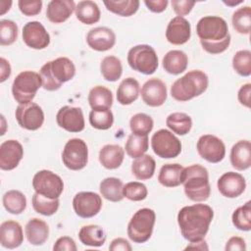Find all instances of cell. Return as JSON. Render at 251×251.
<instances>
[{"instance_id": "6da1fadb", "label": "cell", "mask_w": 251, "mask_h": 251, "mask_svg": "<svg viewBox=\"0 0 251 251\" xmlns=\"http://www.w3.org/2000/svg\"><path fill=\"white\" fill-rule=\"evenodd\" d=\"M214 218L213 209L206 204L182 207L177 214V224L181 235L189 242L204 239Z\"/></svg>"}, {"instance_id": "7a4b0ae2", "label": "cell", "mask_w": 251, "mask_h": 251, "mask_svg": "<svg viewBox=\"0 0 251 251\" xmlns=\"http://www.w3.org/2000/svg\"><path fill=\"white\" fill-rule=\"evenodd\" d=\"M196 33L203 49L210 54L223 53L230 44L227 24L218 16L201 18L196 25Z\"/></svg>"}, {"instance_id": "3957f363", "label": "cell", "mask_w": 251, "mask_h": 251, "mask_svg": "<svg viewBox=\"0 0 251 251\" xmlns=\"http://www.w3.org/2000/svg\"><path fill=\"white\" fill-rule=\"evenodd\" d=\"M184 193L194 202L206 201L211 194L209 174L205 167L194 164L183 169L181 176Z\"/></svg>"}, {"instance_id": "277c9868", "label": "cell", "mask_w": 251, "mask_h": 251, "mask_svg": "<svg viewBox=\"0 0 251 251\" xmlns=\"http://www.w3.org/2000/svg\"><path fill=\"white\" fill-rule=\"evenodd\" d=\"M39 75L42 80V87L48 91L58 90L63 83L71 80L75 75V67L69 58L59 57L45 63Z\"/></svg>"}, {"instance_id": "5b68a950", "label": "cell", "mask_w": 251, "mask_h": 251, "mask_svg": "<svg viewBox=\"0 0 251 251\" xmlns=\"http://www.w3.org/2000/svg\"><path fill=\"white\" fill-rule=\"evenodd\" d=\"M207 75L200 70H193L177 78L171 87L172 97L179 102H185L201 95L208 87Z\"/></svg>"}, {"instance_id": "8992f818", "label": "cell", "mask_w": 251, "mask_h": 251, "mask_svg": "<svg viewBox=\"0 0 251 251\" xmlns=\"http://www.w3.org/2000/svg\"><path fill=\"white\" fill-rule=\"evenodd\" d=\"M156 214L152 209L142 208L136 211L127 225V235L134 243H144L152 235Z\"/></svg>"}, {"instance_id": "52a82bcc", "label": "cell", "mask_w": 251, "mask_h": 251, "mask_svg": "<svg viewBox=\"0 0 251 251\" xmlns=\"http://www.w3.org/2000/svg\"><path fill=\"white\" fill-rule=\"evenodd\" d=\"M42 86L39 74L32 71H24L14 79L12 84V94L19 104L31 102L36 92Z\"/></svg>"}, {"instance_id": "ba28073f", "label": "cell", "mask_w": 251, "mask_h": 251, "mask_svg": "<svg viewBox=\"0 0 251 251\" xmlns=\"http://www.w3.org/2000/svg\"><path fill=\"white\" fill-rule=\"evenodd\" d=\"M127 63L133 71L143 75L154 74L159 66L155 49L147 44L131 47L127 53Z\"/></svg>"}, {"instance_id": "9c48e42d", "label": "cell", "mask_w": 251, "mask_h": 251, "mask_svg": "<svg viewBox=\"0 0 251 251\" xmlns=\"http://www.w3.org/2000/svg\"><path fill=\"white\" fill-rule=\"evenodd\" d=\"M151 147L154 153L163 159L177 157L181 152L180 140L170 130H157L151 138Z\"/></svg>"}, {"instance_id": "30bf717a", "label": "cell", "mask_w": 251, "mask_h": 251, "mask_svg": "<svg viewBox=\"0 0 251 251\" xmlns=\"http://www.w3.org/2000/svg\"><path fill=\"white\" fill-rule=\"evenodd\" d=\"M32 187L38 194L51 199H57L64 190V181L55 173L48 170H41L34 175Z\"/></svg>"}, {"instance_id": "8fae6325", "label": "cell", "mask_w": 251, "mask_h": 251, "mask_svg": "<svg viewBox=\"0 0 251 251\" xmlns=\"http://www.w3.org/2000/svg\"><path fill=\"white\" fill-rule=\"evenodd\" d=\"M62 161L69 170H82L88 162L86 143L80 138H72L67 141L62 152Z\"/></svg>"}, {"instance_id": "7c38bea8", "label": "cell", "mask_w": 251, "mask_h": 251, "mask_svg": "<svg viewBox=\"0 0 251 251\" xmlns=\"http://www.w3.org/2000/svg\"><path fill=\"white\" fill-rule=\"evenodd\" d=\"M15 116L19 126L27 130H36L44 123L43 110L34 102L19 104Z\"/></svg>"}, {"instance_id": "4fadbf2b", "label": "cell", "mask_w": 251, "mask_h": 251, "mask_svg": "<svg viewBox=\"0 0 251 251\" xmlns=\"http://www.w3.org/2000/svg\"><path fill=\"white\" fill-rule=\"evenodd\" d=\"M197 152L209 163H220L226 156V146L222 139L213 134H204L197 141Z\"/></svg>"}, {"instance_id": "5bb4252c", "label": "cell", "mask_w": 251, "mask_h": 251, "mask_svg": "<svg viewBox=\"0 0 251 251\" xmlns=\"http://www.w3.org/2000/svg\"><path fill=\"white\" fill-rule=\"evenodd\" d=\"M73 208L75 214L83 219L96 216L102 208V199L99 194L91 191H81L75 195Z\"/></svg>"}, {"instance_id": "9a60e30c", "label": "cell", "mask_w": 251, "mask_h": 251, "mask_svg": "<svg viewBox=\"0 0 251 251\" xmlns=\"http://www.w3.org/2000/svg\"><path fill=\"white\" fill-rule=\"evenodd\" d=\"M23 40L26 46L32 49L41 50L50 44V35L41 23L32 21L24 25Z\"/></svg>"}, {"instance_id": "2e32d148", "label": "cell", "mask_w": 251, "mask_h": 251, "mask_svg": "<svg viewBox=\"0 0 251 251\" xmlns=\"http://www.w3.org/2000/svg\"><path fill=\"white\" fill-rule=\"evenodd\" d=\"M56 122L69 132H80L85 126L83 113L79 107L63 106L56 115Z\"/></svg>"}, {"instance_id": "e0dca14e", "label": "cell", "mask_w": 251, "mask_h": 251, "mask_svg": "<svg viewBox=\"0 0 251 251\" xmlns=\"http://www.w3.org/2000/svg\"><path fill=\"white\" fill-rule=\"evenodd\" d=\"M220 193L226 198H236L246 188L244 176L235 172H227L220 176L217 182Z\"/></svg>"}, {"instance_id": "ac0fdd59", "label": "cell", "mask_w": 251, "mask_h": 251, "mask_svg": "<svg viewBox=\"0 0 251 251\" xmlns=\"http://www.w3.org/2000/svg\"><path fill=\"white\" fill-rule=\"evenodd\" d=\"M24 157L23 145L15 139H9L0 145V169L12 171L18 167Z\"/></svg>"}, {"instance_id": "d6986e66", "label": "cell", "mask_w": 251, "mask_h": 251, "mask_svg": "<svg viewBox=\"0 0 251 251\" xmlns=\"http://www.w3.org/2000/svg\"><path fill=\"white\" fill-rule=\"evenodd\" d=\"M141 98L150 107L162 106L167 99L165 82L157 77L148 79L141 87Z\"/></svg>"}, {"instance_id": "ffe728a7", "label": "cell", "mask_w": 251, "mask_h": 251, "mask_svg": "<svg viewBox=\"0 0 251 251\" xmlns=\"http://www.w3.org/2000/svg\"><path fill=\"white\" fill-rule=\"evenodd\" d=\"M86 42L91 49L104 52L114 47L116 43V34L109 27L97 26L88 31Z\"/></svg>"}, {"instance_id": "44dd1931", "label": "cell", "mask_w": 251, "mask_h": 251, "mask_svg": "<svg viewBox=\"0 0 251 251\" xmlns=\"http://www.w3.org/2000/svg\"><path fill=\"white\" fill-rule=\"evenodd\" d=\"M191 35L189 22L183 17H175L170 21L166 29L167 40L174 45L186 43Z\"/></svg>"}, {"instance_id": "7402d4cb", "label": "cell", "mask_w": 251, "mask_h": 251, "mask_svg": "<svg viewBox=\"0 0 251 251\" xmlns=\"http://www.w3.org/2000/svg\"><path fill=\"white\" fill-rule=\"evenodd\" d=\"M24 241L22 226L16 221H6L0 226V243L8 249L19 247Z\"/></svg>"}, {"instance_id": "603a6c76", "label": "cell", "mask_w": 251, "mask_h": 251, "mask_svg": "<svg viewBox=\"0 0 251 251\" xmlns=\"http://www.w3.org/2000/svg\"><path fill=\"white\" fill-rule=\"evenodd\" d=\"M75 10V3L73 0H52L48 3L46 17L53 24L66 22Z\"/></svg>"}, {"instance_id": "cb8c5ba5", "label": "cell", "mask_w": 251, "mask_h": 251, "mask_svg": "<svg viewBox=\"0 0 251 251\" xmlns=\"http://www.w3.org/2000/svg\"><path fill=\"white\" fill-rule=\"evenodd\" d=\"M231 166L237 171H245L251 167V143L249 140L237 141L230 150Z\"/></svg>"}, {"instance_id": "d4e9b609", "label": "cell", "mask_w": 251, "mask_h": 251, "mask_svg": "<svg viewBox=\"0 0 251 251\" xmlns=\"http://www.w3.org/2000/svg\"><path fill=\"white\" fill-rule=\"evenodd\" d=\"M25 233L27 241L32 245H42L49 236V227L48 225L38 219H30L25 227Z\"/></svg>"}, {"instance_id": "484cf974", "label": "cell", "mask_w": 251, "mask_h": 251, "mask_svg": "<svg viewBox=\"0 0 251 251\" xmlns=\"http://www.w3.org/2000/svg\"><path fill=\"white\" fill-rule=\"evenodd\" d=\"M125 158V150L117 144L104 145L99 151V162L100 164L108 169H118Z\"/></svg>"}, {"instance_id": "4316f807", "label": "cell", "mask_w": 251, "mask_h": 251, "mask_svg": "<svg viewBox=\"0 0 251 251\" xmlns=\"http://www.w3.org/2000/svg\"><path fill=\"white\" fill-rule=\"evenodd\" d=\"M162 64L167 73L171 75H179L186 70L188 58L181 50H171L164 56Z\"/></svg>"}, {"instance_id": "83f0119b", "label": "cell", "mask_w": 251, "mask_h": 251, "mask_svg": "<svg viewBox=\"0 0 251 251\" xmlns=\"http://www.w3.org/2000/svg\"><path fill=\"white\" fill-rule=\"evenodd\" d=\"M139 92L138 81L133 77H126L117 89V100L121 105H130L138 98Z\"/></svg>"}, {"instance_id": "f1b7e54d", "label": "cell", "mask_w": 251, "mask_h": 251, "mask_svg": "<svg viewBox=\"0 0 251 251\" xmlns=\"http://www.w3.org/2000/svg\"><path fill=\"white\" fill-rule=\"evenodd\" d=\"M87 99L92 110H107L113 105L112 91L102 85L91 88Z\"/></svg>"}, {"instance_id": "f546056e", "label": "cell", "mask_w": 251, "mask_h": 251, "mask_svg": "<svg viewBox=\"0 0 251 251\" xmlns=\"http://www.w3.org/2000/svg\"><path fill=\"white\" fill-rule=\"evenodd\" d=\"M78 238L85 246L99 247L105 243L106 233L100 226L87 225L79 229Z\"/></svg>"}, {"instance_id": "4dcf8cb0", "label": "cell", "mask_w": 251, "mask_h": 251, "mask_svg": "<svg viewBox=\"0 0 251 251\" xmlns=\"http://www.w3.org/2000/svg\"><path fill=\"white\" fill-rule=\"evenodd\" d=\"M76 19L84 25H93L99 22L101 12L98 5L90 0L80 1L75 5Z\"/></svg>"}, {"instance_id": "1f68e13d", "label": "cell", "mask_w": 251, "mask_h": 251, "mask_svg": "<svg viewBox=\"0 0 251 251\" xmlns=\"http://www.w3.org/2000/svg\"><path fill=\"white\" fill-rule=\"evenodd\" d=\"M184 167L179 164H165L162 166L159 175V182L166 187H176L181 184V176Z\"/></svg>"}, {"instance_id": "d6a6232c", "label": "cell", "mask_w": 251, "mask_h": 251, "mask_svg": "<svg viewBox=\"0 0 251 251\" xmlns=\"http://www.w3.org/2000/svg\"><path fill=\"white\" fill-rule=\"evenodd\" d=\"M156 169V162L150 155L143 154L135 158L131 164V173L139 180H146L153 176Z\"/></svg>"}, {"instance_id": "836d02e7", "label": "cell", "mask_w": 251, "mask_h": 251, "mask_svg": "<svg viewBox=\"0 0 251 251\" xmlns=\"http://www.w3.org/2000/svg\"><path fill=\"white\" fill-rule=\"evenodd\" d=\"M123 187L124 183L120 178L110 176L100 182L99 190L105 199L112 202H119L124 199Z\"/></svg>"}, {"instance_id": "e575fe53", "label": "cell", "mask_w": 251, "mask_h": 251, "mask_svg": "<svg viewBox=\"0 0 251 251\" xmlns=\"http://www.w3.org/2000/svg\"><path fill=\"white\" fill-rule=\"evenodd\" d=\"M3 206L10 214L20 215L26 208V198L25 194L19 190H9L3 195Z\"/></svg>"}, {"instance_id": "d590c367", "label": "cell", "mask_w": 251, "mask_h": 251, "mask_svg": "<svg viewBox=\"0 0 251 251\" xmlns=\"http://www.w3.org/2000/svg\"><path fill=\"white\" fill-rule=\"evenodd\" d=\"M167 126L178 135L187 134L192 127V120L190 116L185 113H172L166 119Z\"/></svg>"}, {"instance_id": "8d00e7d4", "label": "cell", "mask_w": 251, "mask_h": 251, "mask_svg": "<svg viewBox=\"0 0 251 251\" xmlns=\"http://www.w3.org/2000/svg\"><path fill=\"white\" fill-rule=\"evenodd\" d=\"M104 5L107 10L121 17H130L139 8L138 0H105Z\"/></svg>"}, {"instance_id": "74e56055", "label": "cell", "mask_w": 251, "mask_h": 251, "mask_svg": "<svg viewBox=\"0 0 251 251\" xmlns=\"http://www.w3.org/2000/svg\"><path fill=\"white\" fill-rule=\"evenodd\" d=\"M100 71L107 81H117L123 74L122 62L115 56H106L101 61Z\"/></svg>"}, {"instance_id": "f35d334b", "label": "cell", "mask_w": 251, "mask_h": 251, "mask_svg": "<svg viewBox=\"0 0 251 251\" xmlns=\"http://www.w3.org/2000/svg\"><path fill=\"white\" fill-rule=\"evenodd\" d=\"M31 203L34 211L43 216L54 215L58 211L60 205L59 198L51 199L36 192L32 195Z\"/></svg>"}, {"instance_id": "ab89813d", "label": "cell", "mask_w": 251, "mask_h": 251, "mask_svg": "<svg viewBox=\"0 0 251 251\" xmlns=\"http://www.w3.org/2000/svg\"><path fill=\"white\" fill-rule=\"evenodd\" d=\"M232 26L240 34H249L251 27V8L244 6L237 9L231 18Z\"/></svg>"}, {"instance_id": "60d3db41", "label": "cell", "mask_w": 251, "mask_h": 251, "mask_svg": "<svg viewBox=\"0 0 251 251\" xmlns=\"http://www.w3.org/2000/svg\"><path fill=\"white\" fill-rule=\"evenodd\" d=\"M148 135L141 136L131 133L126 142V152L131 158H138L148 150Z\"/></svg>"}, {"instance_id": "b9f144b4", "label": "cell", "mask_w": 251, "mask_h": 251, "mask_svg": "<svg viewBox=\"0 0 251 251\" xmlns=\"http://www.w3.org/2000/svg\"><path fill=\"white\" fill-rule=\"evenodd\" d=\"M154 122L152 118L144 113H138L131 117L129 121V127L133 134L145 136L153 129Z\"/></svg>"}, {"instance_id": "7bdbcfd3", "label": "cell", "mask_w": 251, "mask_h": 251, "mask_svg": "<svg viewBox=\"0 0 251 251\" xmlns=\"http://www.w3.org/2000/svg\"><path fill=\"white\" fill-rule=\"evenodd\" d=\"M251 202L247 201L244 205L234 210L231 216L233 226L242 231L251 229Z\"/></svg>"}, {"instance_id": "ee69618b", "label": "cell", "mask_w": 251, "mask_h": 251, "mask_svg": "<svg viewBox=\"0 0 251 251\" xmlns=\"http://www.w3.org/2000/svg\"><path fill=\"white\" fill-rule=\"evenodd\" d=\"M89 123L96 129L106 130L113 126L114 115L110 109L91 110L89 113Z\"/></svg>"}, {"instance_id": "f6af8a7d", "label": "cell", "mask_w": 251, "mask_h": 251, "mask_svg": "<svg viewBox=\"0 0 251 251\" xmlns=\"http://www.w3.org/2000/svg\"><path fill=\"white\" fill-rule=\"evenodd\" d=\"M232 68L241 76L251 75V52L249 50H239L232 58Z\"/></svg>"}, {"instance_id": "bcb514c9", "label": "cell", "mask_w": 251, "mask_h": 251, "mask_svg": "<svg viewBox=\"0 0 251 251\" xmlns=\"http://www.w3.org/2000/svg\"><path fill=\"white\" fill-rule=\"evenodd\" d=\"M18 37V25L11 20L0 21V44L9 46L13 44Z\"/></svg>"}, {"instance_id": "7dc6e473", "label": "cell", "mask_w": 251, "mask_h": 251, "mask_svg": "<svg viewBox=\"0 0 251 251\" xmlns=\"http://www.w3.org/2000/svg\"><path fill=\"white\" fill-rule=\"evenodd\" d=\"M123 194L130 201H141L147 197L148 190L145 184L139 181H130L124 185Z\"/></svg>"}, {"instance_id": "c3c4849f", "label": "cell", "mask_w": 251, "mask_h": 251, "mask_svg": "<svg viewBox=\"0 0 251 251\" xmlns=\"http://www.w3.org/2000/svg\"><path fill=\"white\" fill-rule=\"evenodd\" d=\"M18 6L20 11L27 17L36 16L41 12L42 8V1L35 0V1H25L20 0L18 2Z\"/></svg>"}, {"instance_id": "681fc988", "label": "cell", "mask_w": 251, "mask_h": 251, "mask_svg": "<svg viewBox=\"0 0 251 251\" xmlns=\"http://www.w3.org/2000/svg\"><path fill=\"white\" fill-rule=\"evenodd\" d=\"M195 5V1H189V0H173L172 1V7L174 9V12L177 15V17H183L188 15L193 6Z\"/></svg>"}, {"instance_id": "f907efd6", "label": "cell", "mask_w": 251, "mask_h": 251, "mask_svg": "<svg viewBox=\"0 0 251 251\" xmlns=\"http://www.w3.org/2000/svg\"><path fill=\"white\" fill-rule=\"evenodd\" d=\"M76 249L75 240L69 236L58 238L53 246L54 251H76Z\"/></svg>"}, {"instance_id": "816d5d0a", "label": "cell", "mask_w": 251, "mask_h": 251, "mask_svg": "<svg viewBox=\"0 0 251 251\" xmlns=\"http://www.w3.org/2000/svg\"><path fill=\"white\" fill-rule=\"evenodd\" d=\"M226 251H245L246 250V243L242 237L239 236H232L230 237L225 247Z\"/></svg>"}, {"instance_id": "f5cc1de1", "label": "cell", "mask_w": 251, "mask_h": 251, "mask_svg": "<svg viewBox=\"0 0 251 251\" xmlns=\"http://www.w3.org/2000/svg\"><path fill=\"white\" fill-rule=\"evenodd\" d=\"M250 95H251V83L243 84L238 90V94H237L239 103L246 108H250Z\"/></svg>"}, {"instance_id": "db71d44e", "label": "cell", "mask_w": 251, "mask_h": 251, "mask_svg": "<svg viewBox=\"0 0 251 251\" xmlns=\"http://www.w3.org/2000/svg\"><path fill=\"white\" fill-rule=\"evenodd\" d=\"M109 249L112 251H131L132 247L126 239L119 237L112 240Z\"/></svg>"}, {"instance_id": "11a10c76", "label": "cell", "mask_w": 251, "mask_h": 251, "mask_svg": "<svg viewBox=\"0 0 251 251\" xmlns=\"http://www.w3.org/2000/svg\"><path fill=\"white\" fill-rule=\"evenodd\" d=\"M144 4L146 5V7L151 11V12H154V13H162L166 10L169 2L168 0H155V1H152V0H145L144 1Z\"/></svg>"}, {"instance_id": "9f6ffc18", "label": "cell", "mask_w": 251, "mask_h": 251, "mask_svg": "<svg viewBox=\"0 0 251 251\" xmlns=\"http://www.w3.org/2000/svg\"><path fill=\"white\" fill-rule=\"evenodd\" d=\"M11 66L5 58H0V81L4 82L11 75Z\"/></svg>"}, {"instance_id": "6f0895ef", "label": "cell", "mask_w": 251, "mask_h": 251, "mask_svg": "<svg viewBox=\"0 0 251 251\" xmlns=\"http://www.w3.org/2000/svg\"><path fill=\"white\" fill-rule=\"evenodd\" d=\"M187 249H200V250H208V246L206 244L205 240H200V241H195V242H190V245H188L185 250Z\"/></svg>"}, {"instance_id": "680465c9", "label": "cell", "mask_w": 251, "mask_h": 251, "mask_svg": "<svg viewBox=\"0 0 251 251\" xmlns=\"http://www.w3.org/2000/svg\"><path fill=\"white\" fill-rule=\"evenodd\" d=\"M11 5H12V1H1L0 2V7H1L0 14L4 15L7 11H9L11 8Z\"/></svg>"}, {"instance_id": "91938a15", "label": "cell", "mask_w": 251, "mask_h": 251, "mask_svg": "<svg viewBox=\"0 0 251 251\" xmlns=\"http://www.w3.org/2000/svg\"><path fill=\"white\" fill-rule=\"evenodd\" d=\"M244 0H239V1H223L225 4H226L227 6H235V5H238L240 3H242Z\"/></svg>"}]
</instances>
